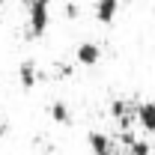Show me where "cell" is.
Listing matches in <instances>:
<instances>
[{
  "label": "cell",
  "mask_w": 155,
  "mask_h": 155,
  "mask_svg": "<svg viewBox=\"0 0 155 155\" xmlns=\"http://www.w3.org/2000/svg\"><path fill=\"white\" fill-rule=\"evenodd\" d=\"M87 143H90L93 155H116V152H114V140L104 134V131H98V128L87 134Z\"/></svg>",
  "instance_id": "cell-4"
},
{
  "label": "cell",
  "mask_w": 155,
  "mask_h": 155,
  "mask_svg": "<svg viewBox=\"0 0 155 155\" xmlns=\"http://www.w3.org/2000/svg\"><path fill=\"white\" fill-rule=\"evenodd\" d=\"M39 78H42V72H39V66L33 63V60H24L18 66V81H21V87L24 90H33L39 84Z\"/></svg>",
  "instance_id": "cell-5"
},
{
  "label": "cell",
  "mask_w": 155,
  "mask_h": 155,
  "mask_svg": "<svg viewBox=\"0 0 155 155\" xmlns=\"http://www.w3.org/2000/svg\"><path fill=\"white\" fill-rule=\"evenodd\" d=\"M125 143H128V155H149V140H134L131 134H125Z\"/></svg>",
  "instance_id": "cell-8"
},
{
  "label": "cell",
  "mask_w": 155,
  "mask_h": 155,
  "mask_svg": "<svg viewBox=\"0 0 155 155\" xmlns=\"http://www.w3.org/2000/svg\"><path fill=\"white\" fill-rule=\"evenodd\" d=\"M6 137V122H0V140Z\"/></svg>",
  "instance_id": "cell-10"
},
{
  "label": "cell",
  "mask_w": 155,
  "mask_h": 155,
  "mask_svg": "<svg viewBox=\"0 0 155 155\" xmlns=\"http://www.w3.org/2000/svg\"><path fill=\"white\" fill-rule=\"evenodd\" d=\"M0 6H3V0H0Z\"/></svg>",
  "instance_id": "cell-11"
},
{
  "label": "cell",
  "mask_w": 155,
  "mask_h": 155,
  "mask_svg": "<svg viewBox=\"0 0 155 155\" xmlns=\"http://www.w3.org/2000/svg\"><path fill=\"white\" fill-rule=\"evenodd\" d=\"M78 15H81L78 3H66V18H78Z\"/></svg>",
  "instance_id": "cell-9"
},
{
  "label": "cell",
  "mask_w": 155,
  "mask_h": 155,
  "mask_svg": "<svg viewBox=\"0 0 155 155\" xmlns=\"http://www.w3.org/2000/svg\"><path fill=\"white\" fill-rule=\"evenodd\" d=\"M134 119H137V125L146 131V134H155V101H137V107H134Z\"/></svg>",
  "instance_id": "cell-2"
},
{
  "label": "cell",
  "mask_w": 155,
  "mask_h": 155,
  "mask_svg": "<svg viewBox=\"0 0 155 155\" xmlns=\"http://www.w3.org/2000/svg\"><path fill=\"white\" fill-rule=\"evenodd\" d=\"M116 9H119V0H96V18L101 24H110L116 18Z\"/></svg>",
  "instance_id": "cell-6"
},
{
  "label": "cell",
  "mask_w": 155,
  "mask_h": 155,
  "mask_svg": "<svg viewBox=\"0 0 155 155\" xmlns=\"http://www.w3.org/2000/svg\"><path fill=\"white\" fill-rule=\"evenodd\" d=\"M48 24H51V0H33V3H27V36L30 39L45 36Z\"/></svg>",
  "instance_id": "cell-1"
},
{
  "label": "cell",
  "mask_w": 155,
  "mask_h": 155,
  "mask_svg": "<svg viewBox=\"0 0 155 155\" xmlns=\"http://www.w3.org/2000/svg\"><path fill=\"white\" fill-rule=\"evenodd\" d=\"M98 60H101V48L96 42H81L75 48V63H81V66H96Z\"/></svg>",
  "instance_id": "cell-3"
},
{
  "label": "cell",
  "mask_w": 155,
  "mask_h": 155,
  "mask_svg": "<svg viewBox=\"0 0 155 155\" xmlns=\"http://www.w3.org/2000/svg\"><path fill=\"white\" fill-rule=\"evenodd\" d=\"M48 114H51V119L54 122H60V125H69L72 122V114H69V104L66 101H51V107H48Z\"/></svg>",
  "instance_id": "cell-7"
}]
</instances>
